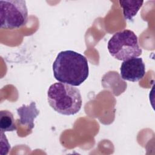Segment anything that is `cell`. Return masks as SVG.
<instances>
[{
    "mask_svg": "<svg viewBox=\"0 0 155 155\" xmlns=\"http://www.w3.org/2000/svg\"><path fill=\"white\" fill-rule=\"evenodd\" d=\"M53 71L58 81L79 86L88 76L87 59L73 50L62 51L58 54L53 64Z\"/></svg>",
    "mask_w": 155,
    "mask_h": 155,
    "instance_id": "cell-1",
    "label": "cell"
},
{
    "mask_svg": "<svg viewBox=\"0 0 155 155\" xmlns=\"http://www.w3.org/2000/svg\"><path fill=\"white\" fill-rule=\"evenodd\" d=\"M47 100L55 111L67 116L78 113L82 104L79 90L74 86L62 82H56L50 86Z\"/></svg>",
    "mask_w": 155,
    "mask_h": 155,
    "instance_id": "cell-2",
    "label": "cell"
},
{
    "mask_svg": "<svg viewBox=\"0 0 155 155\" xmlns=\"http://www.w3.org/2000/svg\"><path fill=\"white\" fill-rule=\"evenodd\" d=\"M110 54L119 61L137 58L142 53L137 36L130 30L116 32L110 38L107 45Z\"/></svg>",
    "mask_w": 155,
    "mask_h": 155,
    "instance_id": "cell-3",
    "label": "cell"
},
{
    "mask_svg": "<svg viewBox=\"0 0 155 155\" xmlns=\"http://www.w3.org/2000/svg\"><path fill=\"white\" fill-rule=\"evenodd\" d=\"M28 10L23 0L0 1L1 28L13 30L26 24Z\"/></svg>",
    "mask_w": 155,
    "mask_h": 155,
    "instance_id": "cell-4",
    "label": "cell"
},
{
    "mask_svg": "<svg viewBox=\"0 0 155 155\" xmlns=\"http://www.w3.org/2000/svg\"><path fill=\"white\" fill-rule=\"evenodd\" d=\"M122 79L137 82L142 79L145 74V67L140 58H133L123 61L120 68Z\"/></svg>",
    "mask_w": 155,
    "mask_h": 155,
    "instance_id": "cell-5",
    "label": "cell"
},
{
    "mask_svg": "<svg viewBox=\"0 0 155 155\" xmlns=\"http://www.w3.org/2000/svg\"><path fill=\"white\" fill-rule=\"evenodd\" d=\"M17 113L20 117L19 124L27 125L30 130H32L35 127L34 120L39 114V111L36 108V103L31 102L28 105H22L17 109Z\"/></svg>",
    "mask_w": 155,
    "mask_h": 155,
    "instance_id": "cell-6",
    "label": "cell"
},
{
    "mask_svg": "<svg viewBox=\"0 0 155 155\" xmlns=\"http://www.w3.org/2000/svg\"><path fill=\"white\" fill-rule=\"evenodd\" d=\"M143 3V1H119L120 6L123 9L125 19L131 20L136 16Z\"/></svg>",
    "mask_w": 155,
    "mask_h": 155,
    "instance_id": "cell-7",
    "label": "cell"
},
{
    "mask_svg": "<svg viewBox=\"0 0 155 155\" xmlns=\"http://www.w3.org/2000/svg\"><path fill=\"white\" fill-rule=\"evenodd\" d=\"M0 128L2 132L16 130L13 115L10 111L8 110L0 111Z\"/></svg>",
    "mask_w": 155,
    "mask_h": 155,
    "instance_id": "cell-8",
    "label": "cell"
}]
</instances>
